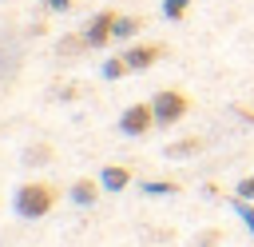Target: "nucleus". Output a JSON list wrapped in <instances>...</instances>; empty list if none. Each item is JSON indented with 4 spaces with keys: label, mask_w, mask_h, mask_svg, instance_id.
Instances as JSON below:
<instances>
[{
    "label": "nucleus",
    "mask_w": 254,
    "mask_h": 247,
    "mask_svg": "<svg viewBox=\"0 0 254 247\" xmlns=\"http://www.w3.org/2000/svg\"><path fill=\"white\" fill-rule=\"evenodd\" d=\"M56 203H60V187H56V183H44V179L20 183L16 195H12V207H16L20 219H44Z\"/></svg>",
    "instance_id": "nucleus-1"
},
{
    "label": "nucleus",
    "mask_w": 254,
    "mask_h": 247,
    "mask_svg": "<svg viewBox=\"0 0 254 247\" xmlns=\"http://www.w3.org/2000/svg\"><path fill=\"white\" fill-rule=\"evenodd\" d=\"M151 108H155V124H159V127H171V124H179L183 116H190V96H187L183 88H163V92H155Z\"/></svg>",
    "instance_id": "nucleus-2"
},
{
    "label": "nucleus",
    "mask_w": 254,
    "mask_h": 247,
    "mask_svg": "<svg viewBox=\"0 0 254 247\" xmlns=\"http://www.w3.org/2000/svg\"><path fill=\"white\" fill-rule=\"evenodd\" d=\"M115 20H119V12H115V8H103V12H95V16L87 20V28L79 32L83 48H103L107 40H115Z\"/></svg>",
    "instance_id": "nucleus-3"
},
{
    "label": "nucleus",
    "mask_w": 254,
    "mask_h": 247,
    "mask_svg": "<svg viewBox=\"0 0 254 247\" xmlns=\"http://www.w3.org/2000/svg\"><path fill=\"white\" fill-rule=\"evenodd\" d=\"M155 127V108L151 104H131V108H123V116H119V131L123 135H147Z\"/></svg>",
    "instance_id": "nucleus-4"
},
{
    "label": "nucleus",
    "mask_w": 254,
    "mask_h": 247,
    "mask_svg": "<svg viewBox=\"0 0 254 247\" xmlns=\"http://www.w3.org/2000/svg\"><path fill=\"white\" fill-rule=\"evenodd\" d=\"M123 56H127L131 72H147L155 60H163V56H167V44H163V40H139V44H131Z\"/></svg>",
    "instance_id": "nucleus-5"
},
{
    "label": "nucleus",
    "mask_w": 254,
    "mask_h": 247,
    "mask_svg": "<svg viewBox=\"0 0 254 247\" xmlns=\"http://www.w3.org/2000/svg\"><path fill=\"white\" fill-rule=\"evenodd\" d=\"M131 179H135V171H131L127 163H107V167L99 171L103 191H123V187H131Z\"/></svg>",
    "instance_id": "nucleus-6"
},
{
    "label": "nucleus",
    "mask_w": 254,
    "mask_h": 247,
    "mask_svg": "<svg viewBox=\"0 0 254 247\" xmlns=\"http://www.w3.org/2000/svg\"><path fill=\"white\" fill-rule=\"evenodd\" d=\"M99 191H103V183H99V179H87V175H79V179L67 187V195H71L79 207H91V203L99 199Z\"/></svg>",
    "instance_id": "nucleus-7"
},
{
    "label": "nucleus",
    "mask_w": 254,
    "mask_h": 247,
    "mask_svg": "<svg viewBox=\"0 0 254 247\" xmlns=\"http://www.w3.org/2000/svg\"><path fill=\"white\" fill-rule=\"evenodd\" d=\"M198 147H202V139H198V135H183V139L167 143V151H163V155H167V159H183V155H194Z\"/></svg>",
    "instance_id": "nucleus-8"
},
{
    "label": "nucleus",
    "mask_w": 254,
    "mask_h": 247,
    "mask_svg": "<svg viewBox=\"0 0 254 247\" xmlns=\"http://www.w3.org/2000/svg\"><path fill=\"white\" fill-rule=\"evenodd\" d=\"M143 32V20L139 16H119L115 20V40H135Z\"/></svg>",
    "instance_id": "nucleus-9"
},
{
    "label": "nucleus",
    "mask_w": 254,
    "mask_h": 247,
    "mask_svg": "<svg viewBox=\"0 0 254 247\" xmlns=\"http://www.w3.org/2000/svg\"><path fill=\"white\" fill-rule=\"evenodd\" d=\"M131 72V64H127V56H111L107 64H103V80H123Z\"/></svg>",
    "instance_id": "nucleus-10"
},
{
    "label": "nucleus",
    "mask_w": 254,
    "mask_h": 247,
    "mask_svg": "<svg viewBox=\"0 0 254 247\" xmlns=\"http://www.w3.org/2000/svg\"><path fill=\"white\" fill-rule=\"evenodd\" d=\"M143 195H179V183L175 179H151V183H143Z\"/></svg>",
    "instance_id": "nucleus-11"
},
{
    "label": "nucleus",
    "mask_w": 254,
    "mask_h": 247,
    "mask_svg": "<svg viewBox=\"0 0 254 247\" xmlns=\"http://www.w3.org/2000/svg\"><path fill=\"white\" fill-rule=\"evenodd\" d=\"M52 159V143H32L24 151V163H48Z\"/></svg>",
    "instance_id": "nucleus-12"
},
{
    "label": "nucleus",
    "mask_w": 254,
    "mask_h": 247,
    "mask_svg": "<svg viewBox=\"0 0 254 247\" xmlns=\"http://www.w3.org/2000/svg\"><path fill=\"white\" fill-rule=\"evenodd\" d=\"M187 8H190V0H167V4H163V16H167V20H183Z\"/></svg>",
    "instance_id": "nucleus-13"
},
{
    "label": "nucleus",
    "mask_w": 254,
    "mask_h": 247,
    "mask_svg": "<svg viewBox=\"0 0 254 247\" xmlns=\"http://www.w3.org/2000/svg\"><path fill=\"white\" fill-rule=\"evenodd\" d=\"M230 207H234V211H242V219H246V227L254 231V207H250V199H242V195H234V199H230Z\"/></svg>",
    "instance_id": "nucleus-14"
},
{
    "label": "nucleus",
    "mask_w": 254,
    "mask_h": 247,
    "mask_svg": "<svg viewBox=\"0 0 254 247\" xmlns=\"http://www.w3.org/2000/svg\"><path fill=\"white\" fill-rule=\"evenodd\" d=\"M238 195H242V199H254V175L238 179Z\"/></svg>",
    "instance_id": "nucleus-15"
},
{
    "label": "nucleus",
    "mask_w": 254,
    "mask_h": 247,
    "mask_svg": "<svg viewBox=\"0 0 254 247\" xmlns=\"http://www.w3.org/2000/svg\"><path fill=\"white\" fill-rule=\"evenodd\" d=\"M44 8L48 12H67V8H75V0H44Z\"/></svg>",
    "instance_id": "nucleus-16"
},
{
    "label": "nucleus",
    "mask_w": 254,
    "mask_h": 247,
    "mask_svg": "<svg viewBox=\"0 0 254 247\" xmlns=\"http://www.w3.org/2000/svg\"><path fill=\"white\" fill-rule=\"evenodd\" d=\"M214 243H218V231H206V235L198 239V247H214Z\"/></svg>",
    "instance_id": "nucleus-17"
}]
</instances>
